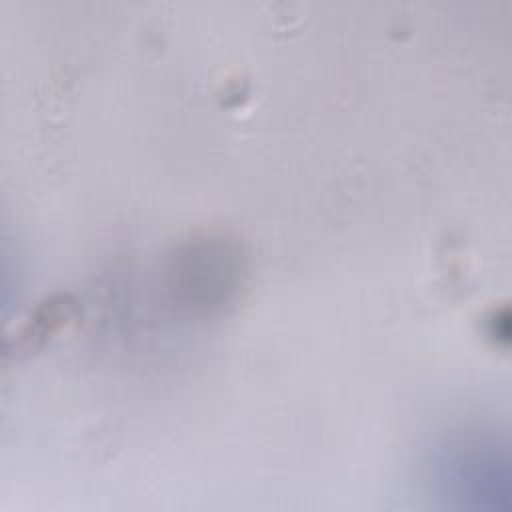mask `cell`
I'll return each mask as SVG.
<instances>
[{
  "label": "cell",
  "mask_w": 512,
  "mask_h": 512,
  "mask_svg": "<svg viewBox=\"0 0 512 512\" xmlns=\"http://www.w3.org/2000/svg\"><path fill=\"white\" fill-rule=\"evenodd\" d=\"M438 454L436 472L446 496L476 500L496 508L508 496V446L490 430H472L452 438Z\"/></svg>",
  "instance_id": "1"
}]
</instances>
